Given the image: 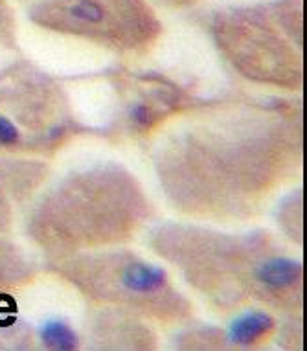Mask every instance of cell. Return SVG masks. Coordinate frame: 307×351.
<instances>
[{
    "instance_id": "1",
    "label": "cell",
    "mask_w": 307,
    "mask_h": 351,
    "mask_svg": "<svg viewBox=\"0 0 307 351\" xmlns=\"http://www.w3.org/2000/svg\"><path fill=\"white\" fill-rule=\"evenodd\" d=\"M298 162V131L276 116L245 109L197 118L169 133L157 167L179 210L234 217L260 208Z\"/></svg>"
},
{
    "instance_id": "2",
    "label": "cell",
    "mask_w": 307,
    "mask_h": 351,
    "mask_svg": "<svg viewBox=\"0 0 307 351\" xmlns=\"http://www.w3.org/2000/svg\"><path fill=\"white\" fill-rule=\"evenodd\" d=\"M147 215L138 182L118 166L74 175L37 204L32 236L50 252L77 254L129 239Z\"/></svg>"
},
{
    "instance_id": "3",
    "label": "cell",
    "mask_w": 307,
    "mask_h": 351,
    "mask_svg": "<svg viewBox=\"0 0 307 351\" xmlns=\"http://www.w3.org/2000/svg\"><path fill=\"white\" fill-rule=\"evenodd\" d=\"M61 271L93 298L158 318L188 313V304L169 282L168 272L133 252L72 254L59 259Z\"/></svg>"
},
{
    "instance_id": "4",
    "label": "cell",
    "mask_w": 307,
    "mask_h": 351,
    "mask_svg": "<svg viewBox=\"0 0 307 351\" xmlns=\"http://www.w3.org/2000/svg\"><path fill=\"white\" fill-rule=\"evenodd\" d=\"M162 237L171 245V252L164 250L162 256L179 263L201 291L230 302L236 296H254L256 271L269 254L260 252V241L191 228H173Z\"/></svg>"
},
{
    "instance_id": "5",
    "label": "cell",
    "mask_w": 307,
    "mask_h": 351,
    "mask_svg": "<svg viewBox=\"0 0 307 351\" xmlns=\"http://www.w3.org/2000/svg\"><path fill=\"white\" fill-rule=\"evenodd\" d=\"M29 17L42 28L122 50L144 47L158 35V21L145 0H42Z\"/></svg>"
},
{
    "instance_id": "6",
    "label": "cell",
    "mask_w": 307,
    "mask_h": 351,
    "mask_svg": "<svg viewBox=\"0 0 307 351\" xmlns=\"http://www.w3.org/2000/svg\"><path fill=\"white\" fill-rule=\"evenodd\" d=\"M280 23L282 17L249 10L221 19L215 35L228 58L247 77L298 86L302 80L300 47H293L284 34L300 35V29L280 32Z\"/></svg>"
},
{
    "instance_id": "7",
    "label": "cell",
    "mask_w": 307,
    "mask_h": 351,
    "mask_svg": "<svg viewBox=\"0 0 307 351\" xmlns=\"http://www.w3.org/2000/svg\"><path fill=\"white\" fill-rule=\"evenodd\" d=\"M276 320L271 313L263 309H250L234 318L228 326L226 339L228 342L239 348H250L260 344L274 331Z\"/></svg>"
},
{
    "instance_id": "8",
    "label": "cell",
    "mask_w": 307,
    "mask_h": 351,
    "mask_svg": "<svg viewBox=\"0 0 307 351\" xmlns=\"http://www.w3.org/2000/svg\"><path fill=\"white\" fill-rule=\"evenodd\" d=\"M39 340L47 350L72 351L79 346V337L69 322L52 318L39 328Z\"/></svg>"
},
{
    "instance_id": "9",
    "label": "cell",
    "mask_w": 307,
    "mask_h": 351,
    "mask_svg": "<svg viewBox=\"0 0 307 351\" xmlns=\"http://www.w3.org/2000/svg\"><path fill=\"white\" fill-rule=\"evenodd\" d=\"M129 121L134 127H138V129L144 131V129H147V127H151L157 121V114H155V110L151 109L149 105L136 104L129 110Z\"/></svg>"
},
{
    "instance_id": "10",
    "label": "cell",
    "mask_w": 307,
    "mask_h": 351,
    "mask_svg": "<svg viewBox=\"0 0 307 351\" xmlns=\"http://www.w3.org/2000/svg\"><path fill=\"white\" fill-rule=\"evenodd\" d=\"M10 180L12 179L8 177L4 182L0 173V230H6L8 225H12V193L8 191Z\"/></svg>"
}]
</instances>
